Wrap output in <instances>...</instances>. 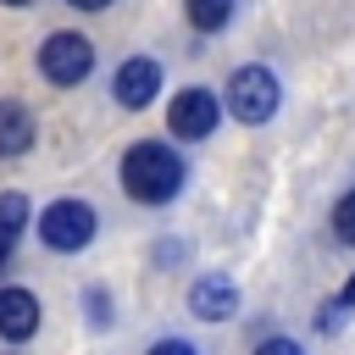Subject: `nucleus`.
I'll return each mask as SVG.
<instances>
[{
	"instance_id": "obj_13",
	"label": "nucleus",
	"mask_w": 355,
	"mask_h": 355,
	"mask_svg": "<svg viewBox=\"0 0 355 355\" xmlns=\"http://www.w3.org/2000/svg\"><path fill=\"white\" fill-rule=\"evenodd\" d=\"M344 311H349V300H344V294H338L333 305H322V333H338V327H344Z\"/></svg>"
},
{
	"instance_id": "obj_17",
	"label": "nucleus",
	"mask_w": 355,
	"mask_h": 355,
	"mask_svg": "<svg viewBox=\"0 0 355 355\" xmlns=\"http://www.w3.org/2000/svg\"><path fill=\"white\" fill-rule=\"evenodd\" d=\"M67 6H78V11H105L111 0H67Z\"/></svg>"
},
{
	"instance_id": "obj_15",
	"label": "nucleus",
	"mask_w": 355,
	"mask_h": 355,
	"mask_svg": "<svg viewBox=\"0 0 355 355\" xmlns=\"http://www.w3.org/2000/svg\"><path fill=\"white\" fill-rule=\"evenodd\" d=\"M255 355H305V349H300L294 338H261V344H255Z\"/></svg>"
},
{
	"instance_id": "obj_16",
	"label": "nucleus",
	"mask_w": 355,
	"mask_h": 355,
	"mask_svg": "<svg viewBox=\"0 0 355 355\" xmlns=\"http://www.w3.org/2000/svg\"><path fill=\"white\" fill-rule=\"evenodd\" d=\"M89 322H94V327H105V322H111V311H105V294H100V288H89Z\"/></svg>"
},
{
	"instance_id": "obj_5",
	"label": "nucleus",
	"mask_w": 355,
	"mask_h": 355,
	"mask_svg": "<svg viewBox=\"0 0 355 355\" xmlns=\"http://www.w3.org/2000/svg\"><path fill=\"white\" fill-rule=\"evenodd\" d=\"M216 116H222V100L211 94V89H178L172 94V105H166V128L178 133V139H205V133H216Z\"/></svg>"
},
{
	"instance_id": "obj_3",
	"label": "nucleus",
	"mask_w": 355,
	"mask_h": 355,
	"mask_svg": "<svg viewBox=\"0 0 355 355\" xmlns=\"http://www.w3.org/2000/svg\"><path fill=\"white\" fill-rule=\"evenodd\" d=\"M277 100H283V89H277V78H272L266 67H239V72L227 78V111H233L239 122H250V128L272 122V116H277Z\"/></svg>"
},
{
	"instance_id": "obj_4",
	"label": "nucleus",
	"mask_w": 355,
	"mask_h": 355,
	"mask_svg": "<svg viewBox=\"0 0 355 355\" xmlns=\"http://www.w3.org/2000/svg\"><path fill=\"white\" fill-rule=\"evenodd\" d=\"M39 72L55 83V89H72V83H83L89 72H94V44L83 39V33H50L44 44H39Z\"/></svg>"
},
{
	"instance_id": "obj_10",
	"label": "nucleus",
	"mask_w": 355,
	"mask_h": 355,
	"mask_svg": "<svg viewBox=\"0 0 355 355\" xmlns=\"http://www.w3.org/2000/svg\"><path fill=\"white\" fill-rule=\"evenodd\" d=\"M22 222H28V200H22L17 189H6V194H0V266L11 261V250H17V239H22Z\"/></svg>"
},
{
	"instance_id": "obj_6",
	"label": "nucleus",
	"mask_w": 355,
	"mask_h": 355,
	"mask_svg": "<svg viewBox=\"0 0 355 355\" xmlns=\"http://www.w3.org/2000/svg\"><path fill=\"white\" fill-rule=\"evenodd\" d=\"M155 89H161V61H155V55H128V61L116 67V78H111V94H116V105H128V111H144V105L155 100Z\"/></svg>"
},
{
	"instance_id": "obj_9",
	"label": "nucleus",
	"mask_w": 355,
	"mask_h": 355,
	"mask_svg": "<svg viewBox=\"0 0 355 355\" xmlns=\"http://www.w3.org/2000/svg\"><path fill=\"white\" fill-rule=\"evenodd\" d=\"M33 144V111L22 100H0V155H22Z\"/></svg>"
},
{
	"instance_id": "obj_18",
	"label": "nucleus",
	"mask_w": 355,
	"mask_h": 355,
	"mask_svg": "<svg viewBox=\"0 0 355 355\" xmlns=\"http://www.w3.org/2000/svg\"><path fill=\"white\" fill-rule=\"evenodd\" d=\"M344 300H349V305H355V277H349V283H344Z\"/></svg>"
},
{
	"instance_id": "obj_12",
	"label": "nucleus",
	"mask_w": 355,
	"mask_h": 355,
	"mask_svg": "<svg viewBox=\"0 0 355 355\" xmlns=\"http://www.w3.org/2000/svg\"><path fill=\"white\" fill-rule=\"evenodd\" d=\"M333 239H338V244H355V189L333 205Z\"/></svg>"
},
{
	"instance_id": "obj_2",
	"label": "nucleus",
	"mask_w": 355,
	"mask_h": 355,
	"mask_svg": "<svg viewBox=\"0 0 355 355\" xmlns=\"http://www.w3.org/2000/svg\"><path fill=\"white\" fill-rule=\"evenodd\" d=\"M94 227H100V216H94L89 200H50L44 216H39V239H44V250H55V255L83 250V244L94 239Z\"/></svg>"
},
{
	"instance_id": "obj_14",
	"label": "nucleus",
	"mask_w": 355,
	"mask_h": 355,
	"mask_svg": "<svg viewBox=\"0 0 355 355\" xmlns=\"http://www.w3.org/2000/svg\"><path fill=\"white\" fill-rule=\"evenodd\" d=\"M144 355H200V349H194L189 338H155V344H150Z\"/></svg>"
},
{
	"instance_id": "obj_19",
	"label": "nucleus",
	"mask_w": 355,
	"mask_h": 355,
	"mask_svg": "<svg viewBox=\"0 0 355 355\" xmlns=\"http://www.w3.org/2000/svg\"><path fill=\"white\" fill-rule=\"evenodd\" d=\"M0 6H33V0H0Z\"/></svg>"
},
{
	"instance_id": "obj_1",
	"label": "nucleus",
	"mask_w": 355,
	"mask_h": 355,
	"mask_svg": "<svg viewBox=\"0 0 355 355\" xmlns=\"http://www.w3.org/2000/svg\"><path fill=\"white\" fill-rule=\"evenodd\" d=\"M183 178H189V172H183V161H178L172 144L144 139V144H133V150L122 155V189H128V200H139V205H166V200H178Z\"/></svg>"
},
{
	"instance_id": "obj_11",
	"label": "nucleus",
	"mask_w": 355,
	"mask_h": 355,
	"mask_svg": "<svg viewBox=\"0 0 355 355\" xmlns=\"http://www.w3.org/2000/svg\"><path fill=\"white\" fill-rule=\"evenodd\" d=\"M183 11H189V22L200 33H222L227 17H233V0H183Z\"/></svg>"
},
{
	"instance_id": "obj_7",
	"label": "nucleus",
	"mask_w": 355,
	"mask_h": 355,
	"mask_svg": "<svg viewBox=\"0 0 355 355\" xmlns=\"http://www.w3.org/2000/svg\"><path fill=\"white\" fill-rule=\"evenodd\" d=\"M189 311H194L200 322H227V316L239 311V288H233V277H222V272L200 277V283L189 288Z\"/></svg>"
},
{
	"instance_id": "obj_8",
	"label": "nucleus",
	"mask_w": 355,
	"mask_h": 355,
	"mask_svg": "<svg viewBox=\"0 0 355 355\" xmlns=\"http://www.w3.org/2000/svg\"><path fill=\"white\" fill-rule=\"evenodd\" d=\"M33 333H39V300L28 288H0V338L22 344Z\"/></svg>"
}]
</instances>
